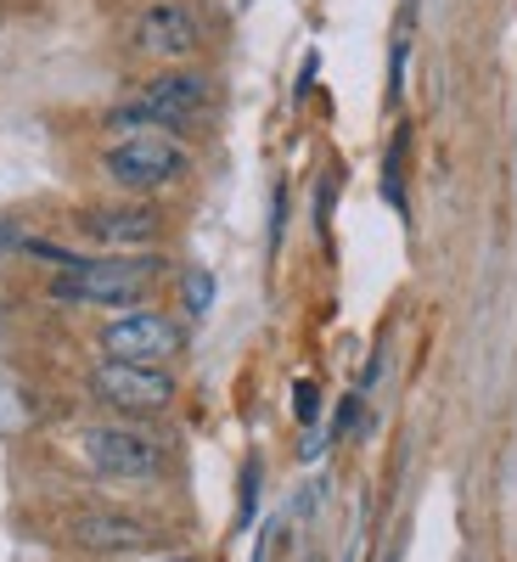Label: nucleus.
I'll return each instance as SVG.
<instances>
[{"mask_svg":"<svg viewBox=\"0 0 517 562\" xmlns=\"http://www.w3.org/2000/svg\"><path fill=\"white\" fill-rule=\"evenodd\" d=\"M164 254H74L52 276V299L68 310H141L164 281Z\"/></svg>","mask_w":517,"mask_h":562,"instance_id":"f257e3e1","label":"nucleus"},{"mask_svg":"<svg viewBox=\"0 0 517 562\" xmlns=\"http://www.w3.org/2000/svg\"><path fill=\"white\" fill-rule=\"evenodd\" d=\"M220 108V85L203 74V68H164L153 74L141 90H130V97L119 108H108V130L113 135H141V130H192L203 124L209 113Z\"/></svg>","mask_w":517,"mask_h":562,"instance_id":"f03ea898","label":"nucleus"},{"mask_svg":"<svg viewBox=\"0 0 517 562\" xmlns=\"http://www.w3.org/2000/svg\"><path fill=\"white\" fill-rule=\"evenodd\" d=\"M79 461L108 484H130V490H153L169 479V439H158L141 422H90L79 428Z\"/></svg>","mask_w":517,"mask_h":562,"instance_id":"7ed1b4c3","label":"nucleus"},{"mask_svg":"<svg viewBox=\"0 0 517 562\" xmlns=\"http://www.w3.org/2000/svg\"><path fill=\"white\" fill-rule=\"evenodd\" d=\"M102 175L108 186H119L124 198H158L169 186H180L192 175V153L180 147V135L164 130H141V135H119L113 147L102 153Z\"/></svg>","mask_w":517,"mask_h":562,"instance_id":"20e7f679","label":"nucleus"},{"mask_svg":"<svg viewBox=\"0 0 517 562\" xmlns=\"http://www.w3.org/2000/svg\"><path fill=\"white\" fill-rule=\"evenodd\" d=\"M90 400L108 405L119 422H153L175 405L180 383L169 366H124V360H97L85 378Z\"/></svg>","mask_w":517,"mask_h":562,"instance_id":"39448f33","label":"nucleus"},{"mask_svg":"<svg viewBox=\"0 0 517 562\" xmlns=\"http://www.w3.org/2000/svg\"><path fill=\"white\" fill-rule=\"evenodd\" d=\"M186 349V326L169 310H124L97 333V355L102 360H124V366H169Z\"/></svg>","mask_w":517,"mask_h":562,"instance_id":"423d86ee","label":"nucleus"},{"mask_svg":"<svg viewBox=\"0 0 517 562\" xmlns=\"http://www.w3.org/2000/svg\"><path fill=\"white\" fill-rule=\"evenodd\" d=\"M74 231L85 243H97L108 254H158L164 243V214L147 198H124V203H90L74 214Z\"/></svg>","mask_w":517,"mask_h":562,"instance_id":"0eeeda50","label":"nucleus"},{"mask_svg":"<svg viewBox=\"0 0 517 562\" xmlns=\"http://www.w3.org/2000/svg\"><path fill=\"white\" fill-rule=\"evenodd\" d=\"M130 45L141 57H158V63H186V57H198V45H203V18L186 7V0H153L147 12H135L130 23Z\"/></svg>","mask_w":517,"mask_h":562,"instance_id":"6e6552de","label":"nucleus"},{"mask_svg":"<svg viewBox=\"0 0 517 562\" xmlns=\"http://www.w3.org/2000/svg\"><path fill=\"white\" fill-rule=\"evenodd\" d=\"M68 540L97 551V557H130V551H147L158 546L153 524H141L135 512H113V506H90L68 518Z\"/></svg>","mask_w":517,"mask_h":562,"instance_id":"1a4fd4ad","label":"nucleus"},{"mask_svg":"<svg viewBox=\"0 0 517 562\" xmlns=\"http://www.w3.org/2000/svg\"><path fill=\"white\" fill-rule=\"evenodd\" d=\"M209 304H214V276L209 270H186V315H209Z\"/></svg>","mask_w":517,"mask_h":562,"instance_id":"9d476101","label":"nucleus"},{"mask_svg":"<svg viewBox=\"0 0 517 562\" xmlns=\"http://www.w3.org/2000/svg\"><path fill=\"white\" fill-rule=\"evenodd\" d=\"M293 411H299V422L310 428L315 411H321V389H315V383H299V389H293Z\"/></svg>","mask_w":517,"mask_h":562,"instance_id":"9b49d317","label":"nucleus"},{"mask_svg":"<svg viewBox=\"0 0 517 562\" xmlns=\"http://www.w3.org/2000/svg\"><path fill=\"white\" fill-rule=\"evenodd\" d=\"M389 562H394V557H389Z\"/></svg>","mask_w":517,"mask_h":562,"instance_id":"f8f14e48","label":"nucleus"}]
</instances>
